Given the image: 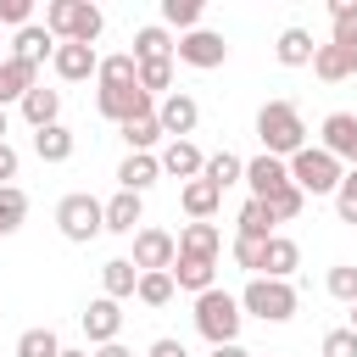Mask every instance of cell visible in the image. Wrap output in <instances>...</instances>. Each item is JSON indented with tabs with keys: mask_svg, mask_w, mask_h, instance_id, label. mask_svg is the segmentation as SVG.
<instances>
[{
	"mask_svg": "<svg viewBox=\"0 0 357 357\" xmlns=\"http://www.w3.org/2000/svg\"><path fill=\"white\" fill-rule=\"evenodd\" d=\"M257 139H262V151L279 156V162H290L296 151H307V123H301L296 100H268V106L257 112Z\"/></svg>",
	"mask_w": 357,
	"mask_h": 357,
	"instance_id": "cell-1",
	"label": "cell"
},
{
	"mask_svg": "<svg viewBox=\"0 0 357 357\" xmlns=\"http://www.w3.org/2000/svg\"><path fill=\"white\" fill-rule=\"evenodd\" d=\"M45 28L56 33V45H95L100 28H106V17L89 0H50L45 6Z\"/></svg>",
	"mask_w": 357,
	"mask_h": 357,
	"instance_id": "cell-2",
	"label": "cell"
},
{
	"mask_svg": "<svg viewBox=\"0 0 357 357\" xmlns=\"http://www.w3.org/2000/svg\"><path fill=\"white\" fill-rule=\"evenodd\" d=\"M240 324H245L240 296H229V290H206V296H195V329H201L212 346H234V340H240Z\"/></svg>",
	"mask_w": 357,
	"mask_h": 357,
	"instance_id": "cell-3",
	"label": "cell"
},
{
	"mask_svg": "<svg viewBox=\"0 0 357 357\" xmlns=\"http://www.w3.org/2000/svg\"><path fill=\"white\" fill-rule=\"evenodd\" d=\"M56 229H61V240L89 245L95 234H106V201H95L89 190L61 195V201H56Z\"/></svg>",
	"mask_w": 357,
	"mask_h": 357,
	"instance_id": "cell-4",
	"label": "cell"
},
{
	"mask_svg": "<svg viewBox=\"0 0 357 357\" xmlns=\"http://www.w3.org/2000/svg\"><path fill=\"white\" fill-rule=\"evenodd\" d=\"M340 178H346V162H335L324 145H307V151L290 156V184H296L301 195H335Z\"/></svg>",
	"mask_w": 357,
	"mask_h": 357,
	"instance_id": "cell-5",
	"label": "cell"
},
{
	"mask_svg": "<svg viewBox=\"0 0 357 357\" xmlns=\"http://www.w3.org/2000/svg\"><path fill=\"white\" fill-rule=\"evenodd\" d=\"M240 307L251 312V318H262V324H290L296 318V284L290 279H251L245 290H240Z\"/></svg>",
	"mask_w": 357,
	"mask_h": 357,
	"instance_id": "cell-6",
	"label": "cell"
},
{
	"mask_svg": "<svg viewBox=\"0 0 357 357\" xmlns=\"http://www.w3.org/2000/svg\"><path fill=\"white\" fill-rule=\"evenodd\" d=\"M139 273H173L178 262V240L167 229H134V257H128Z\"/></svg>",
	"mask_w": 357,
	"mask_h": 357,
	"instance_id": "cell-7",
	"label": "cell"
},
{
	"mask_svg": "<svg viewBox=\"0 0 357 357\" xmlns=\"http://www.w3.org/2000/svg\"><path fill=\"white\" fill-rule=\"evenodd\" d=\"M95 112H100V117H112V123L123 128V123H134V117H151V112H156V100H151L139 84H128V89H95Z\"/></svg>",
	"mask_w": 357,
	"mask_h": 357,
	"instance_id": "cell-8",
	"label": "cell"
},
{
	"mask_svg": "<svg viewBox=\"0 0 357 357\" xmlns=\"http://www.w3.org/2000/svg\"><path fill=\"white\" fill-rule=\"evenodd\" d=\"M184 67H201V73H212V67H223L229 61V45H223V33H212V28H195V33H178V50H173Z\"/></svg>",
	"mask_w": 357,
	"mask_h": 357,
	"instance_id": "cell-9",
	"label": "cell"
},
{
	"mask_svg": "<svg viewBox=\"0 0 357 357\" xmlns=\"http://www.w3.org/2000/svg\"><path fill=\"white\" fill-rule=\"evenodd\" d=\"M156 123H162V134H167V139H190V134H195V123H201L195 95H184V89L162 95V100H156Z\"/></svg>",
	"mask_w": 357,
	"mask_h": 357,
	"instance_id": "cell-10",
	"label": "cell"
},
{
	"mask_svg": "<svg viewBox=\"0 0 357 357\" xmlns=\"http://www.w3.org/2000/svg\"><path fill=\"white\" fill-rule=\"evenodd\" d=\"M245 184H251V201H273L279 190H290V162H279V156H251L245 162Z\"/></svg>",
	"mask_w": 357,
	"mask_h": 357,
	"instance_id": "cell-11",
	"label": "cell"
},
{
	"mask_svg": "<svg viewBox=\"0 0 357 357\" xmlns=\"http://www.w3.org/2000/svg\"><path fill=\"white\" fill-rule=\"evenodd\" d=\"M318 145H324L335 162H351V167H357V112H329L324 128H318Z\"/></svg>",
	"mask_w": 357,
	"mask_h": 357,
	"instance_id": "cell-12",
	"label": "cell"
},
{
	"mask_svg": "<svg viewBox=\"0 0 357 357\" xmlns=\"http://www.w3.org/2000/svg\"><path fill=\"white\" fill-rule=\"evenodd\" d=\"M84 335L95 340V346H112L117 335H123V301H112V296H95L89 307H84Z\"/></svg>",
	"mask_w": 357,
	"mask_h": 357,
	"instance_id": "cell-13",
	"label": "cell"
},
{
	"mask_svg": "<svg viewBox=\"0 0 357 357\" xmlns=\"http://www.w3.org/2000/svg\"><path fill=\"white\" fill-rule=\"evenodd\" d=\"M50 67H56V78H61V84H84V78H95V73H100V56H95V45H56Z\"/></svg>",
	"mask_w": 357,
	"mask_h": 357,
	"instance_id": "cell-14",
	"label": "cell"
},
{
	"mask_svg": "<svg viewBox=\"0 0 357 357\" xmlns=\"http://www.w3.org/2000/svg\"><path fill=\"white\" fill-rule=\"evenodd\" d=\"M156 178H162V156H151V151H128L117 167V190H134V195H145Z\"/></svg>",
	"mask_w": 357,
	"mask_h": 357,
	"instance_id": "cell-15",
	"label": "cell"
},
{
	"mask_svg": "<svg viewBox=\"0 0 357 357\" xmlns=\"http://www.w3.org/2000/svg\"><path fill=\"white\" fill-rule=\"evenodd\" d=\"M11 56H17V61H28V67H39V61H50V56H56V33H50L45 22H28V28H17Z\"/></svg>",
	"mask_w": 357,
	"mask_h": 357,
	"instance_id": "cell-16",
	"label": "cell"
},
{
	"mask_svg": "<svg viewBox=\"0 0 357 357\" xmlns=\"http://www.w3.org/2000/svg\"><path fill=\"white\" fill-rule=\"evenodd\" d=\"M201 167H206V156L195 151V139H167L162 145V173L167 178H184L190 184V178H201Z\"/></svg>",
	"mask_w": 357,
	"mask_h": 357,
	"instance_id": "cell-17",
	"label": "cell"
},
{
	"mask_svg": "<svg viewBox=\"0 0 357 357\" xmlns=\"http://www.w3.org/2000/svg\"><path fill=\"white\" fill-rule=\"evenodd\" d=\"M301 268V245L290 240V234H273L268 245H262V273L257 279H290Z\"/></svg>",
	"mask_w": 357,
	"mask_h": 357,
	"instance_id": "cell-18",
	"label": "cell"
},
{
	"mask_svg": "<svg viewBox=\"0 0 357 357\" xmlns=\"http://www.w3.org/2000/svg\"><path fill=\"white\" fill-rule=\"evenodd\" d=\"M78 151V134L67 123H50V128H33V156L39 162H73Z\"/></svg>",
	"mask_w": 357,
	"mask_h": 357,
	"instance_id": "cell-19",
	"label": "cell"
},
{
	"mask_svg": "<svg viewBox=\"0 0 357 357\" xmlns=\"http://www.w3.org/2000/svg\"><path fill=\"white\" fill-rule=\"evenodd\" d=\"M273 56H279V67H312V56H318V45H312V33L307 28H284L279 39H273Z\"/></svg>",
	"mask_w": 357,
	"mask_h": 357,
	"instance_id": "cell-20",
	"label": "cell"
},
{
	"mask_svg": "<svg viewBox=\"0 0 357 357\" xmlns=\"http://www.w3.org/2000/svg\"><path fill=\"white\" fill-rule=\"evenodd\" d=\"M218 251H223V234H218V223H184V234H178V257L218 262Z\"/></svg>",
	"mask_w": 357,
	"mask_h": 357,
	"instance_id": "cell-21",
	"label": "cell"
},
{
	"mask_svg": "<svg viewBox=\"0 0 357 357\" xmlns=\"http://www.w3.org/2000/svg\"><path fill=\"white\" fill-rule=\"evenodd\" d=\"M173 284H178V290H190V296H206V290H218V262L178 257V262H173Z\"/></svg>",
	"mask_w": 357,
	"mask_h": 357,
	"instance_id": "cell-22",
	"label": "cell"
},
{
	"mask_svg": "<svg viewBox=\"0 0 357 357\" xmlns=\"http://www.w3.org/2000/svg\"><path fill=\"white\" fill-rule=\"evenodd\" d=\"M139 290V268L128 262V257H112V262H100V296H112V301H128Z\"/></svg>",
	"mask_w": 357,
	"mask_h": 357,
	"instance_id": "cell-23",
	"label": "cell"
},
{
	"mask_svg": "<svg viewBox=\"0 0 357 357\" xmlns=\"http://www.w3.org/2000/svg\"><path fill=\"white\" fill-rule=\"evenodd\" d=\"M22 117H28L33 128H50V123H61V89H45V84H33V89L22 95Z\"/></svg>",
	"mask_w": 357,
	"mask_h": 357,
	"instance_id": "cell-24",
	"label": "cell"
},
{
	"mask_svg": "<svg viewBox=\"0 0 357 357\" xmlns=\"http://www.w3.org/2000/svg\"><path fill=\"white\" fill-rule=\"evenodd\" d=\"M178 206H184L195 223H206V218L223 206V190H218V184H206V178H190V184L178 190Z\"/></svg>",
	"mask_w": 357,
	"mask_h": 357,
	"instance_id": "cell-25",
	"label": "cell"
},
{
	"mask_svg": "<svg viewBox=\"0 0 357 357\" xmlns=\"http://www.w3.org/2000/svg\"><path fill=\"white\" fill-rule=\"evenodd\" d=\"M39 84V67H28V61H17V56H6L0 61V100H17L22 106V95Z\"/></svg>",
	"mask_w": 357,
	"mask_h": 357,
	"instance_id": "cell-26",
	"label": "cell"
},
{
	"mask_svg": "<svg viewBox=\"0 0 357 357\" xmlns=\"http://www.w3.org/2000/svg\"><path fill=\"white\" fill-rule=\"evenodd\" d=\"M173 33L162 28V22H151V28H139L134 33V61H173Z\"/></svg>",
	"mask_w": 357,
	"mask_h": 357,
	"instance_id": "cell-27",
	"label": "cell"
},
{
	"mask_svg": "<svg viewBox=\"0 0 357 357\" xmlns=\"http://www.w3.org/2000/svg\"><path fill=\"white\" fill-rule=\"evenodd\" d=\"M100 89H128V84H139V61H134V50H117V56H100Z\"/></svg>",
	"mask_w": 357,
	"mask_h": 357,
	"instance_id": "cell-28",
	"label": "cell"
},
{
	"mask_svg": "<svg viewBox=\"0 0 357 357\" xmlns=\"http://www.w3.org/2000/svg\"><path fill=\"white\" fill-rule=\"evenodd\" d=\"M139 195L134 190H117L112 201H106V234H134V223H139Z\"/></svg>",
	"mask_w": 357,
	"mask_h": 357,
	"instance_id": "cell-29",
	"label": "cell"
},
{
	"mask_svg": "<svg viewBox=\"0 0 357 357\" xmlns=\"http://www.w3.org/2000/svg\"><path fill=\"white\" fill-rule=\"evenodd\" d=\"M312 73H318L324 84H340V78H351V73H357V56H351V50H340V45H318Z\"/></svg>",
	"mask_w": 357,
	"mask_h": 357,
	"instance_id": "cell-30",
	"label": "cell"
},
{
	"mask_svg": "<svg viewBox=\"0 0 357 357\" xmlns=\"http://www.w3.org/2000/svg\"><path fill=\"white\" fill-rule=\"evenodd\" d=\"M201 178H206V184H218V190L245 184V162H240L234 151H212V156H206V167H201Z\"/></svg>",
	"mask_w": 357,
	"mask_h": 357,
	"instance_id": "cell-31",
	"label": "cell"
},
{
	"mask_svg": "<svg viewBox=\"0 0 357 357\" xmlns=\"http://www.w3.org/2000/svg\"><path fill=\"white\" fill-rule=\"evenodd\" d=\"M273 212H268V201H245L240 206V218H234V229L245 234V240H273Z\"/></svg>",
	"mask_w": 357,
	"mask_h": 357,
	"instance_id": "cell-32",
	"label": "cell"
},
{
	"mask_svg": "<svg viewBox=\"0 0 357 357\" xmlns=\"http://www.w3.org/2000/svg\"><path fill=\"white\" fill-rule=\"evenodd\" d=\"M17 357H61L56 329H50V324H45V329H22V335H17Z\"/></svg>",
	"mask_w": 357,
	"mask_h": 357,
	"instance_id": "cell-33",
	"label": "cell"
},
{
	"mask_svg": "<svg viewBox=\"0 0 357 357\" xmlns=\"http://www.w3.org/2000/svg\"><path fill=\"white\" fill-rule=\"evenodd\" d=\"M22 218H28V195H22L17 184H6V190H0V240H6V234H17V229H22Z\"/></svg>",
	"mask_w": 357,
	"mask_h": 357,
	"instance_id": "cell-34",
	"label": "cell"
},
{
	"mask_svg": "<svg viewBox=\"0 0 357 357\" xmlns=\"http://www.w3.org/2000/svg\"><path fill=\"white\" fill-rule=\"evenodd\" d=\"M324 290H329L335 301L357 307V262H335V268H329V279H324Z\"/></svg>",
	"mask_w": 357,
	"mask_h": 357,
	"instance_id": "cell-35",
	"label": "cell"
},
{
	"mask_svg": "<svg viewBox=\"0 0 357 357\" xmlns=\"http://www.w3.org/2000/svg\"><path fill=\"white\" fill-rule=\"evenodd\" d=\"M162 22L195 33V28H201V0H162Z\"/></svg>",
	"mask_w": 357,
	"mask_h": 357,
	"instance_id": "cell-36",
	"label": "cell"
},
{
	"mask_svg": "<svg viewBox=\"0 0 357 357\" xmlns=\"http://www.w3.org/2000/svg\"><path fill=\"white\" fill-rule=\"evenodd\" d=\"M173 290H178V284H173V273H139V290H134V296H139L145 307H167V301H173Z\"/></svg>",
	"mask_w": 357,
	"mask_h": 357,
	"instance_id": "cell-37",
	"label": "cell"
},
{
	"mask_svg": "<svg viewBox=\"0 0 357 357\" xmlns=\"http://www.w3.org/2000/svg\"><path fill=\"white\" fill-rule=\"evenodd\" d=\"M139 89H145L151 100H156L162 89L173 95V61H139Z\"/></svg>",
	"mask_w": 357,
	"mask_h": 357,
	"instance_id": "cell-38",
	"label": "cell"
},
{
	"mask_svg": "<svg viewBox=\"0 0 357 357\" xmlns=\"http://www.w3.org/2000/svg\"><path fill=\"white\" fill-rule=\"evenodd\" d=\"M123 139H128V151H151V145L162 139V123H156V112H151V117H134V123H123Z\"/></svg>",
	"mask_w": 357,
	"mask_h": 357,
	"instance_id": "cell-39",
	"label": "cell"
},
{
	"mask_svg": "<svg viewBox=\"0 0 357 357\" xmlns=\"http://www.w3.org/2000/svg\"><path fill=\"white\" fill-rule=\"evenodd\" d=\"M262 245L268 240H245V234H234V268H245L251 279L262 273Z\"/></svg>",
	"mask_w": 357,
	"mask_h": 357,
	"instance_id": "cell-40",
	"label": "cell"
},
{
	"mask_svg": "<svg viewBox=\"0 0 357 357\" xmlns=\"http://www.w3.org/2000/svg\"><path fill=\"white\" fill-rule=\"evenodd\" d=\"M335 212H340V223H357V167H346V178L335 190Z\"/></svg>",
	"mask_w": 357,
	"mask_h": 357,
	"instance_id": "cell-41",
	"label": "cell"
},
{
	"mask_svg": "<svg viewBox=\"0 0 357 357\" xmlns=\"http://www.w3.org/2000/svg\"><path fill=\"white\" fill-rule=\"evenodd\" d=\"M301 206H307V195H301L296 184H290V190H279V195L268 201V212H273L279 223H290V218H301Z\"/></svg>",
	"mask_w": 357,
	"mask_h": 357,
	"instance_id": "cell-42",
	"label": "cell"
},
{
	"mask_svg": "<svg viewBox=\"0 0 357 357\" xmlns=\"http://www.w3.org/2000/svg\"><path fill=\"white\" fill-rule=\"evenodd\" d=\"M33 22V0H0V28H28Z\"/></svg>",
	"mask_w": 357,
	"mask_h": 357,
	"instance_id": "cell-43",
	"label": "cell"
},
{
	"mask_svg": "<svg viewBox=\"0 0 357 357\" xmlns=\"http://www.w3.org/2000/svg\"><path fill=\"white\" fill-rule=\"evenodd\" d=\"M324 357H357V335L351 329H329L324 335Z\"/></svg>",
	"mask_w": 357,
	"mask_h": 357,
	"instance_id": "cell-44",
	"label": "cell"
},
{
	"mask_svg": "<svg viewBox=\"0 0 357 357\" xmlns=\"http://www.w3.org/2000/svg\"><path fill=\"white\" fill-rule=\"evenodd\" d=\"M17 167H22V156H17V145L11 139H0V190L17 178Z\"/></svg>",
	"mask_w": 357,
	"mask_h": 357,
	"instance_id": "cell-45",
	"label": "cell"
},
{
	"mask_svg": "<svg viewBox=\"0 0 357 357\" xmlns=\"http://www.w3.org/2000/svg\"><path fill=\"white\" fill-rule=\"evenodd\" d=\"M145 357H190V351H184V340L162 335V340H151V351H145Z\"/></svg>",
	"mask_w": 357,
	"mask_h": 357,
	"instance_id": "cell-46",
	"label": "cell"
},
{
	"mask_svg": "<svg viewBox=\"0 0 357 357\" xmlns=\"http://www.w3.org/2000/svg\"><path fill=\"white\" fill-rule=\"evenodd\" d=\"M95 357H134V351H128L123 340H112V346H95Z\"/></svg>",
	"mask_w": 357,
	"mask_h": 357,
	"instance_id": "cell-47",
	"label": "cell"
},
{
	"mask_svg": "<svg viewBox=\"0 0 357 357\" xmlns=\"http://www.w3.org/2000/svg\"><path fill=\"white\" fill-rule=\"evenodd\" d=\"M212 357H251V351H245V346L234 340V346H212Z\"/></svg>",
	"mask_w": 357,
	"mask_h": 357,
	"instance_id": "cell-48",
	"label": "cell"
},
{
	"mask_svg": "<svg viewBox=\"0 0 357 357\" xmlns=\"http://www.w3.org/2000/svg\"><path fill=\"white\" fill-rule=\"evenodd\" d=\"M6 128H11V123H6V106H0V139H6Z\"/></svg>",
	"mask_w": 357,
	"mask_h": 357,
	"instance_id": "cell-49",
	"label": "cell"
},
{
	"mask_svg": "<svg viewBox=\"0 0 357 357\" xmlns=\"http://www.w3.org/2000/svg\"><path fill=\"white\" fill-rule=\"evenodd\" d=\"M61 357H89V351H67V346H61Z\"/></svg>",
	"mask_w": 357,
	"mask_h": 357,
	"instance_id": "cell-50",
	"label": "cell"
},
{
	"mask_svg": "<svg viewBox=\"0 0 357 357\" xmlns=\"http://www.w3.org/2000/svg\"><path fill=\"white\" fill-rule=\"evenodd\" d=\"M346 329H351V335H357V307H351V324H346Z\"/></svg>",
	"mask_w": 357,
	"mask_h": 357,
	"instance_id": "cell-51",
	"label": "cell"
},
{
	"mask_svg": "<svg viewBox=\"0 0 357 357\" xmlns=\"http://www.w3.org/2000/svg\"><path fill=\"white\" fill-rule=\"evenodd\" d=\"M0 106H6V100H0Z\"/></svg>",
	"mask_w": 357,
	"mask_h": 357,
	"instance_id": "cell-52",
	"label": "cell"
}]
</instances>
